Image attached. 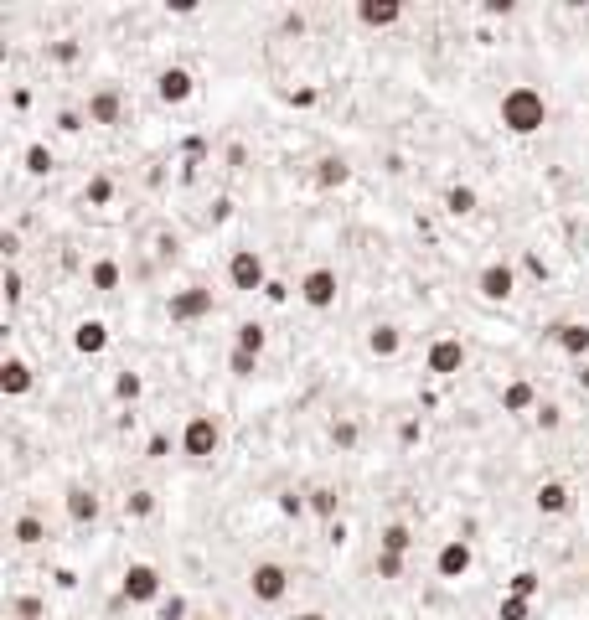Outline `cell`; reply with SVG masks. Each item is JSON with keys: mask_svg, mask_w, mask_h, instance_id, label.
<instances>
[{"mask_svg": "<svg viewBox=\"0 0 589 620\" xmlns=\"http://www.w3.org/2000/svg\"><path fill=\"white\" fill-rule=\"evenodd\" d=\"M21 166H26V176H52V166H57V161H52V150H47L42 140H31V145H26V155H21Z\"/></svg>", "mask_w": 589, "mask_h": 620, "instance_id": "27", "label": "cell"}, {"mask_svg": "<svg viewBox=\"0 0 589 620\" xmlns=\"http://www.w3.org/2000/svg\"><path fill=\"white\" fill-rule=\"evenodd\" d=\"M119 114H124V93H119L114 83L93 88V99H88V124H119Z\"/></svg>", "mask_w": 589, "mask_h": 620, "instance_id": "14", "label": "cell"}, {"mask_svg": "<svg viewBox=\"0 0 589 620\" xmlns=\"http://www.w3.org/2000/svg\"><path fill=\"white\" fill-rule=\"evenodd\" d=\"M533 615V600H522V595H502V605H496V620H527Z\"/></svg>", "mask_w": 589, "mask_h": 620, "instance_id": "28", "label": "cell"}, {"mask_svg": "<svg viewBox=\"0 0 589 620\" xmlns=\"http://www.w3.org/2000/svg\"><path fill=\"white\" fill-rule=\"evenodd\" d=\"M476 290H481V300H491V305H507V300L517 295V269H512L507 259H491V264H481V274H476Z\"/></svg>", "mask_w": 589, "mask_h": 620, "instance_id": "6", "label": "cell"}, {"mask_svg": "<svg viewBox=\"0 0 589 620\" xmlns=\"http://www.w3.org/2000/svg\"><path fill=\"white\" fill-rule=\"evenodd\" d=\"M124 512H130V517H150L155 512V491H130V496H124Z\"/></svg>", "mask_w": 589, "mask_h": 620, "instance_id": "29", "label": "cell"}, {"mask_svg": "<svg viewBox=\"0 0 589 620\" xmlns=\"http://www.w3.org/2000/svg\"><path fill=\"white\" fill-rule=\"evenodd\" d=\"M248 595H254L259 605H279L290 595V569L279 564V558H259V564L248 569Z\"/></svg>", "mask_w": 589, "mask_h": 620, "instance_id": "3", "label": "cell"}, {"mask_svg": "<svg viewBox=\"0 0 589 620\" xmlns=\"http://www.w3.org/2000/svg\"><path fill=\"white\" fill-rule=\"evenodd\" d=\"M424 367L434 372V378H455V372L465 367V341L460 336H434L429 352H424Z\"/></svg>", "mask_w": 589, "mask_h": 620, "instance_id": "9", "label": "cell"}, {"mask_svg": "<svg viewBox=\"0 0 589 620\" xmlns=\"http://www.w3.org/2000/svg\"><path fill=\"white\" fill-rule=\"evenodd\" d=\"M228 372H233V378H254V372H259V357H248V352H228Z\"/></svg>", "mask_w": 589, "mask_h": 620, "instance_id": "32", "label": "cell"}, {"mask_svg": "<svg viewBox=\"0 0 589 620\" xmlns=\"http://www.w3.org/2000/svg\"><path fill=\"white\" fill-rule=\"evenodd\" d=\"M533 507H538L543 517H564V512L574 507V491H569L564 481H543L538 496H533Z\"/></svg>", "mask_w": 589, "mask_h": 620, "instance_id": "18", "label": "cell"}, {"mask_svg": "<svg viewBox=\"0 0 589 620\" xmlns=\"http://www.w3.org/2000/svg\"><path fill=\"white\" fill-rule=\"evenodd\" d=\"M372 574H378V579H398L403 574V558L398 553H378V558H372Z\"/></svg>", "mask_w": 589, "mask_h": 620, "instance_id": "34", "label": "cell"}, {"mask_svg": "<svg viewBox=\"0 0 589 620\" xmlns=\"http://www.w3.org/2000/svg\"><path fill=\"white\" fill-rule=\"evenodd\" d=\"M119 595L130 605H155V600H161V569H155V564H130L119 574Z\"/></svg>", "mask_w": 589, "mask_h": 620, "instance_id": "5", "label": "cell"}, {"mask_svg": "<svg viewBox=\"0 0 589 620\" xmlns=\"http://www.w3.org/2000/svg\"><path fill=\"white\" fill-rule=\"evenodd\" d=\"M21 295H26V279H21V269H6V305H21Z\"/></svg>", "mask_w": 589, "mask_h": 620, "instance_id": "37", "label": "cell"}, {"mask_svg": "<svg viewBox=\"0 0 589 620\" xmlns=\"http://www.w3.org/2000/svg\"><path fill=\"white\" fill-rule=\"evenodd\" d=\"M233 347H238V352H248V357H259V352L269 347V331H264L259 321H243V326L233 331Z\"/></svg>", "mask_w": 589, "mask_h": 620, "instance_id": "26", "label": "cell"}, {"mask_svg": "<svg viewBox=\"0 0 589 620\" xmlns=\"http://www.w3.org/2000/svg\"><path fill=\"white\" fill-rule=\"evenodd\" d=\"M300 620H326V615H321V610H305V615H300Z\"/></svg>", "mask_w": 589, "mask_h": 620, "instance_id": "44", "label": "cell"}, {"mask_svg": "<svg viewBox=\"0 0 589 620\" xmlns=\"http://www.w3.org/2000/svg\"><path fill=\"white\" fill-rule=\"evenodd\" d=\"M228 285L243 290V295L269 290V264H264L259 248H233V259H228Z\"/></svg>", "mask_w": 589, "mask_h": 620, "instance_id": "4", "label": "cell"}, {"mask_svg": "<svg viewBox=\"0 0 589 620\" xmlns=\"http://www.w3.org/2000/svg\"><path fill=\"white\" fill-rule=\"evenodd\" d=\"M109 197H114V181H109V176H93V181L83 186V202H93V207H104Z\"/></svg>", "mask_w": 589, "mask_h": 620, "instance_id": "30", "label": "cell"}, {"mask_svg": "<svg viewBox=\"0 0 589 620\" xmlns=\"http://www.w3.org/2000/svg\"><path fill=\"white\" fill-rule=\"evenodd\" d=\"M62 507H68V517L78 522V527H93L104 517V496L93 491V486H68V496H62Z\"/></svg>", "mask_w": 589, "mask_h": 620, "instance_id": "12", "label": "cell"}, {"mask_svg": "<svg viewBox=\"0 0 589 620\" xmlns=\"http://www.w3.org/2000/svg\"><path fill=\"white\" fill-rule=\"evenodd\" d=\"M202 620H212V615H202Z\"/></svg>", "mask_w": 589, "mask_h": 620, "instance_id": "45", "label": "cell"}, {"mask_svg": "<svg viewBox=\"0 0 589 620\" xmlns=\"http://www.w3.org/2000/svg\"><path fill=\"white\" fill-rule=\"evenodd\" d=\"M119 279H124L119 259H93V264H88V290L109 295V290H119Z\"/></svg>", "mask_w": 589, "mask_h": 620, "instance_id": "22", "label": "cell"}, {"mask_svg": "<svg viewBox=\"0 0 589 620\" xmlns=\"http://www.w3.org/2000/svg\"><path fill=\"white\" fill-rule=\"evenodd\" d=\"M367 352H372V357H398V352H403V331H398L393 321H378V326L367 331Z\"/></svg>", "mask_w": 589, "mask_h": 620, "instance_id": "20", "label": "cell"}, {"mask_svg": "<svg viewBox=\"0 0 589 620\" xmlns=\"http://www.w3.org/2000/svg\"><path fill=\"white\" fill-rule=\"evenodd\" d=\"M414 548V533H409V522H388L383 533H378V553H409Z\"/></svg>", "mask_w": 589, "mask_h": 620, "instance_id": "25", "label": "cell"}, {"mask_svg": "<svg viewBox=\"0 0 589 620\" xmlns=\"http://www.w3.org/2000/svg\"><path fill=\"white\" fill-rule=\"evenodd\" d=\"M543 124H548V99H543V88H533V83H512V88L502 93V130L517 135V140H527V135H538Z\"/></svg>", "mask_w": 589, "mask_h": 620, "instance_id": "1", "label": "cell"}, {"mask_svg": "<svg viewBox=\"0 0 589 620\" xmlns=\"http://www.w3.org/2000/svg\"><path fill=\"white\" fill-rule=\"evenodd\" d=\"M217 450H223V424H217V414H192L181 424V455L186 460H212Z\"/></svg>", "mask_w": 589, "mask_h": 620, "instance_id": "2", "label": "cell"}, {"mask_svg": "<svg viewBox=\"0 0 589 620\" xmlns=\"http://www.w3.org/2000/svg\"><path fill=\"white\" fill-rule=\"evenodd\" d=\"M476 569V553H471V543H465V538H450L440 553H434V574H440V579H465V574H471Z\"/></svg>", "mask_w": 589, "mask_h": 620, "instance_id": "11", "label": "cell"}, {"mask_svg": "<svg viewBox=\"0 0 589 620\" xmlns=\"http://www.w3.org/2000/svg\"><path fill=\"white\" fill-rule=\"evenodd\" d=\"M310 512H321V517H336V491H310Z\"/></svg>", "mask_w": 589, "mask_h": 620, "instance_id": "36", "label": "cell"}, {"mask_svg": "<svg viewBox=\"0 0 589 620\" xmlns=\"http://www.w3.org/2000/svg\"><path fill=\"white\" fill-rule=\"evenodd\" d=\"M104 347H109V326H104V321L88 316V321L73 326V352H78V357H99Z\"/></svg>", "mask_w": 589, "mask_h": 620, "instance_id": "17", "label": "cell"}, {"mask_svg": "<svg viewBox=\"0 0 589 620\" xmlns=\"http://www.w3.org/2000/svg\"><path fill=\"white\" fill-rule=\"evenodd\" d=\"M357 21L383 31V26H398L403 21V0H357Z\"/></svg>", "mask_w": 589, "mask_h": 620, "instance_id": "16", "label": "cell"}, {"mask_svg": "<svg viewBox=\"0 0 589 620\" xmlns=\"http://www.w3.org/2000/svg\"><path fill=\"white\" fill-rule=\"evenodd\" d=\"M336 295H341V279H336V269H326V264H316V269L300 279V300H305L310 310H331Z\"/></svg>", "mask_w": 589, "mask_h": 620, "instance_id": "7", "label": "cell"}, {"mask_svg": "<svg viewBox=\"0 0 589 620\" xmlns=\"http://www.w3.org/2000/svg\"><path fill=\"white\" fill-rule=\"evenodd\" d=\"M140 372H119V378H114V398H124V403H135L140 398Z\"/></svg>", "mask_w": 589, "mask_h": 620, "instance_id": "31", "label": "cell"}, {"mask_svg": "<svg viewBox=\"0 0 589 620\" xmlns=\"http://www.w3.org/2000/svg\"><path fill=\"white\" fill-rule=\"evenodd\" d=\"M352 181V166L341 161V155H321L316 161V186H326V192H336V186Z\"/></svg>", "mask_w": 589, "mask_h": 620, "instance_id": "23", "label": "cell"}, {"mask_svg": "<svg viewBox=\"0 0 589 620\" xmlns=\"http://www.w3.org/2000/svg\"><path fill=\"white\" fill-rule=\"evenodd\" d=\"M11 538H16V548H42V543H47V522L31 517V512H21V517L11 522Z\"/></svg>", "mask_w": 589, "mask_h": 620, "instance_id": "21", "label": "cell"}, {"mask_svg": "<svg viewBox=\"0 0 589 620\" xmlns=\"http://www.w3.org/2000/svg\"><path fill=\"white\" fill-rule=\"evenodd\" d=\"M538 424L543 429H558V424H564V409H558V403H538Z\"/></svg>", "mask_w": 589, "mask_h": 620, "instance_id": "39", "label": "cell"}, {"mask_svg": "<svg viewBox=\"0 0 589 620\" xmlns=\"http://www.w3.org/2000/svg\"><path fill=\"white\" fill-rule=\"evenodd\" d=\"M166 450H171V440H166V434H150V445H145V455H150V460H161Z\"/></svg>", "mask_w": 589, "mask_h": 620, "instance_id": "43", "label": "cell"}, {"mask_svg": "<svg viewBox=\"0 0 589 620\" xmlns=\"http://www.w3.org/2000/svg\"><path fill=\"white\" fill-rule=\"evenodd\" d=\"M481 207V197H476V186H465V181H455L450 192H445V212L450 217H471Z\"/></svg>", "mask_w": 589, "mask_h": 620, "instance_id": "24", "label": "cell"}, {"mask_svg": "<svg viewBox=\"0 0 589 620\" xmlns=\"http://www.w3.org/2000/svg\"><path fill=\"white\" fill-rule=\"evenodd\" d=\"M507 595H522V600H533V595H538V574H533V569H517V574H512V589H507Z\"/></svg>", "mask_w": 589, "mask_h": 620, "instance_id": "33", "label": "cell"}, {"mask_svg": "<svg viewBox=\"0 0 589 620\" xmlns=\"http://www.w3.org/2000/svg\"><path fill=\"white\" fill-rule=\"evenodd\" d=\"M161 620H186V600H181V595H171V600L161 605Z\"/></svg>", "mask_w": 589, "mask_h": 620, "instance_id": "41", "label": "cell"}, {"mask_svg": "<svg viewBox=\"0 0 589 620\" xmlns=\"http://www.w3.org/2000/svg\"><path fill=\"white\" fill-rule=\"evenodd\" d=\"M310 502H305V496H295V491H285V496H279V512H290V517H300Z\"/></svg>", "mask_w": 589, "mask_h": 620, "instance_id": "40", "label": "cell"}, {"mask_svg": "<svg viewBox=\"0 0 589 620\" xmlns=\"http://www.w3.org/2000/svg\"><path fill=\"white\" fill-rule=\"evenodd\" d=\"M502 414H538V388L527 383V378L507 383L502 388Z\"/></svg>", "mask_w": 589, "mask_h": 620, "instance_id": "19", "label": "cell"}, {"mask_svg": "<svg viewBox=\"0 0 589 620\" xmlns=\"http://www.w3.org/2000/svg\"><path fill=\"white\" fill-rule=\"evenodd\" d=\"M331 445H341V450H352V445H357V424H352V419H341V424H331Z\"/></svg>", "mask_w": 589, "mask_h": 620, "instance_id": "35", "label": "cell"}, {"mask_svg": "<svg viewBox=\"0 0 589 620\" xmlns=\"http://www.w3.org/2000/svg\"><path fill=\"white\" fill-rule=\"evenodd\" d=\"M548 336H553V347L558 352H569V357H589V326L584 321H558V326H548Z\"/></svg>", "mask_w": 589, "mask_h": 620, "instance_id": "15", "label": "cell"}, {"mask_svg": "<svg viewBox=\"0 0 589 620\" xmlns=\"http://www.w3.org/2000/svg\"><path fill=\"white\" fill-rule=\"evenodd\" d=\"M47 610H42V600H31V595H21L16 600V620H42Z\"/></svg>", "mask_w": 589, "mask_h": 620, "instance_id": "38", "label": "cell"}, {"mask_svg": "<svg viewBox=\"0 0 589 620\" xmlns=\"http://www.w3.org/2000/svg\"><path fill=\"white\" fill-rule=\"evenodd\" d=\"M212 305H217V300H212V290H207V285H186V290H176V295H171V305H166V310H171V321H176V326H192V321L212 316Z\"/></svg>", "mask_w": 589, "mask_h": 620, "instance_id": "8", "label": "cell"}, {"mask_svg": "<svg viewBox=\"0 0 589 620\" xmlns=\"http://www.w3.org/2000/svg\"><path fill=\"white\" fill-rule=\"evenodd\" d=\"M57 130H68V135H78V130H83V119H78L73 109H62V114H57Z\"/></svg>", "mask_w": 589, "mask_h": 620, "instance_id": "42", "label": "cell"}, {"mask_svg": "<svg viewBox=\"0 0 589 620\" xmlns=\"http://www.w3.org/2000/svg\"><path fill=\"white\" fill-rule=\"evenodd\" d=\"M192 93H197V78H192V68H181V62L155 73V99L161 104H186Z\"/></svg>", "mask_w": 589, "mask_h": 620, "instance_id": "10", "label": "cell"}, {"mask_svg": "<svg viewBox=\"0 0 589 620\" xmlns=\"http://www.w3.org/2000/svg\"><path fill=\"white\" fill-rule=\"evenodd\" d=\"M31 388H37V372H31V362L26 357H6V362H0V393H6V398H26Z\"/></svg>", "mask_w": 589, "mask_h": 620, "instance_id": "13", "label": "cell"}]
</instances>
